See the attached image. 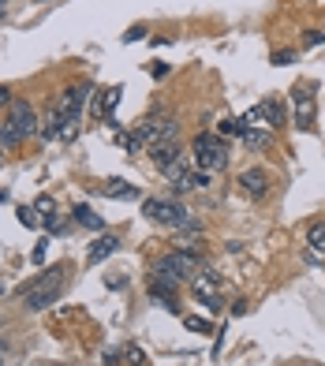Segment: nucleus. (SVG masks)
Segmentation results:
<instances>
[{"label":"nucleus","instance_id":"10","mask_svg":"<svg viewBox=\"0 0 325 366\" xmlns=\"http://www.w3.org/2000/svg\"><path fill=\"white\" fill-rule=\"evenodd\" d=\"M116 247H120V240H116V235H108V232H101V235L90 243V251H86V265L105 262L108 254H116Z\"/></svg>","mask_w":325,"mask_h":366},{"label":"nucleus","instance_id":"26","mask_svg":"<svg viewBox=\"0 0 325 366\" xmlns=\"http://www.w3.org/2000/svg\"><path fill=\"white\" fill-rule=\"evenodd\" d=\"M34 210H38V213H49V210H52V198H49V195H41Z\"/></svg>","mask_w":325,"mask_h":366},{"label":"nucleus","instance_id":"32","mask_svg":"<svg viewBox=\"0 0 325 366\" xmlns=\"http://www.w3.org/2000/svg\"><path fill=\"white\" fill-rule=\"evenodd\" d=\"M0 295H4V288H0Z\"/></svg>","mask_w":325,"mask_h":366},{"label":"nucleus","instance_id":"13","mask_svg":"<svg viewBox=\"0 0 325 366\" xmlns=\"http://www.w3.org/2000/svg\"><path fill=\"white\" fill-rule=\"evenodd\" d=\"M71 213H75V224H82V228H90V232H105V221L97 217L90 206H75Z\"/></svg>","mask_w":325,"mask_h":366},{"label":"nucleus","instance_id":"11","mask_svg":"<svg viewBox=\"0 0 325 366\" xmlns=\"http://www.w3.org/2000/svg\"><path fill=\"white\" fill-rule=\"evenodd\" d=\"M120 98H124V86H120V82L108 86L101 98L94 101V116H97V120H101V116H105V120H113V112H116V105H120Z\"/></svg>","mask_w":325,"mask_h":366},{"label":"nucleus","instance_id":"23","mask_svg":"<svg viewBox=\"0 0 325 366\" xmlns=\"http://www.w3.org/2000/svg\"><path fill=\"white\" fill-rule=\"evenodd\" d=\"M124 363V348H108L105 351V366H120Z\"/></svg>","mask_w":325,"mask_h":366},{"label":"nucleus","instance_id":"4","mask_svg":"<svg viewBox=\"0 0 325 366\" xmlns=\"http://www.w3.org/2000/svg\"><path fill=\"white\" fill-rule=\"evenodd\" d=\"M143 213L150 221H157V224H165V228H183L191 217H187V210L176 206V202H165V198H146L143 202Z\"/></svg>","mask_w":325,"mask_h":366},{"label":"nucleus","instance_id":"5","mask_svg":"<svg viewBox=\"0 0 325 366\" xmlns=\"http://www.w3.org/2000/svg\"><path fill=\"white\" fill-rule=\"evenodd\" d=\"M90 98V86H68V90L57 98V116L64 120V127H68V135H71V124H79V112H82V101Z\"/></svg>","mask_w":325,"mask_h":366},{"label":"nucleus","instance_id":"18","mask_svg":"<svg viewBox=\"0 0 325 366\" xmlns=\"http://www.w3.org/2000/svg\"><path fill=\"white\" fill-rule=\"evenodd\" d=\"M19 142H23V135H19L15 127L4 120V124H0V149H15Z\"/></svg>","mask_w":325,"mask_h":366},{"label":"nucleus","instance_id":"19","mask_svg":"<svg viewBox=\"0 0 325 366\" xmlns=\"http://www.w3.org/2000/svg\"><path fill=\"white\" fill-rule=\"evenodd\" d=\"M19 224H23V228H38V224H41L38 210L34 206H23V210H19Z\"/></svg>","mask_w":325,"mask_h":366},{"label":"nucleus","instance_id":"7","mask_svg":"<svg viewBox=\"0 0 325 366\" xmlns=\"http://www.w3.org/2000/svg\"><path fill=\"white\" fill-rule=\"evenodd\" d=\"M8 124H12L15 127V131L19 135H23V138H30V135H38L41 131V127H38V116H34V109H30V105L27 101H12V105H8Z\"/></svg>","mask_w":325,"mask_h":366},{"label":"nucleus","instance_id":"17","mask_svg":"<svg viewBox=\"0 0 325 366\" xmlns=\"http://www.w3.org/2000/svg\"><path fill=\"white\" fill-rule=\"evenodd\" d=\"M307 243H310L314 254H325V221H314L307 228Z\"/></svg>","mask_w":325,"mask_h":366},{"label":"nucleus","instance_id":"2","mask_svg":"<svg viewBox=\"0 0 325 366\" xmlns=\"http://www.w3.org/2000/svg\"><path fill=\"white\" fill-rule=\"evenodd\" d=\"M191 161L202 172H221V168H229V146H224L213 131H198L194 142H191Z\"/></svg>","mask_w":325,"mask_h":366},{"label":"nucleus","instance_id":"22","mask_svg":"<svg viewBox=\"0 0 325 366\" xmlns=\"http://www.w3.org/2000/svg\"><path fill=\"white\" fill-rule=\"evenodd\" d=\"M291 60H296V52H291V49H277V52H273V64H277V68H288Z\"/></svg>","mask_w":325,"mask_h":366},{"label":"nucleus","instance_id":"1","mask_svg":"<svg viewBox=\"0 0 325 366\" xmlns=\"http://www.w3.org/2000/svg\"><path fill=\"white\" fill-rule=\"evenodd\" d=\"M60 288H64V269L52 265V269H45V273L38 277V281L23 284V307L27 310L52 307V303H57V295H60Z\"/></svg>","mask_w":325,"mask_h":366},{"label":"nucleus","instance_id":"31","mask_svg":"<svg viewBox=\"0 0 325 366\" xmlns=\"http://www.w3.org/2000/svg\"><path fill=\"white\" fill-rule=\"evenodd\" d=\"M0 12H4V0H0Z\"/></svg>","mask_w":325,"mask_h":366},{"label":"nucleus","instance_id":"29","mask_svg":"<svg viewBox=\"0 0 325 366\" xmlns=\"http://www.w3.org/2000/svg\"><path fill=\"white\" fill-rule=\"evenodd\" d=\"M325 34H318V30H307V45H322Z\"/></svg>","mask_w":325,"mask_h":366},{"label":"nucleus","instance_id":"3","mask_svg":"<svg viewBox=\"0 0 325 366\" xmlns=\"http://www.w3.org/2000/svg\"><path fill=\"white\" fill-rule=\"evenodd\" d=\"M176 135H180V124L172 120V116H146L143 124H135V138L146 142L150 149L165 146V142H176Z\"/></svg>","mask_w":325,"mask_h":366},{"label":"nucleus","instance_id":"33","mask_svg":"<svg viewBox=\"0 0 325 366\" xmlns=\"http://www.w3.org/2000/svg\"><path fill=\"white\" fill-rule=\"evenodd\" d=\"M0 154H4V149H0ZM0 161H4V157H0Z\"/></svg>","mask_w":325,"mask_h":366},{"label":"nucleus","instance_id":"24","mask_svg":"<svg viewBox=\"0 0 325 366\" xmlns=\"http://www.w3.org/2000/svg\"><path fill=\"white\" fill-rule=\"evenodd\" d=\"M41 224H45L49 232H57L60 224H64V217H60V213H45V221H41Z\"/></svg>","mask_w":325,"mask_h":366},{"label":"nucleus","instance_id":"14","mask_svg":"<svg viewBox=\"0 0 325 366\" xmlns=\"http://www.w3.org/2000/svg\"><path fill=\"white\" fill-rule=\"evenodd\" d=\"M105 195L108 198H120V202H135L138 198V187H131V183H124V180H108Z\"/></svg>","mask_w":325,"mask_h":366},{"label":"nucleus","instance_id":"16","mask_svg":"<svg viewBox=\"0 0 325 366\" xmlns=\"http://www.w3.org/2000/svg\"><path fill=\"white\" fill-rule=\"evenodd\" d=\"M150 157H154V165H157V168H168V165H172V161H176V157H180V146H176V142H165V146H154V149H150Z\"/></svg>","mask_w":325,"mask_h":366},{"label":"nucleus","instance_id":"15","mask_svg":"<svg viewBox=\"0 0 325 366\" xmlns=\"http://www.w3.org/2000/svg\"><path fill=\"white\" fill-rule=\"evenodd\" d=\"M240 138H243V146H251V149H269L273 146V131H258V127H247Z\"/></svg>","mask_w":325,"mask_h":366},{"label":"nucleus","instance_id":"21","mask_svg":"<svg viewBox=\"0 0 325 366\" xmlns=\"http://www.w3.org/2000/svg\"><path fill=\"white\" fill-rule=\"evenodd\" d=\"M183 325H187L191 332H213V325L205 318H183Z\"/></svg>","mask_w":325,"mask_h":366},{"label":"nucleus","instance_id":"12","mask_svg":"<svg viewBox=\"0 0 325 366\" xmlns=\"http://www.w3.org/2000/svg\"><path fill=\"white\" fill-rule=\"evenodd\" d=\"M165 262H168L172 269H176L183 281H187L194 269H198V254H194V251H172V254H165Z\"/></svg>","mask_w":325,"mask_h":366},{"label":"nucleus","instance_id":"28","mask_svg":"<svg viewBox=\"0 0 325 366\" xmlns=\"http://www.w3.org/2000/svg\"><path fill=\"white\" fill-rule=\"evenodd\" d=\"M15 98H12V90H8V86H0V109H4V105H12Z\"/></svg>","mask_w":325,"mask_h":366},{"label":"nucleus","instance_id":"6","mask_svg":"<svg viewBox=\"0 0 325 366\" xmlns=\"http://www.w3.org/2000/svg\"><path fill=\"white\" fill-rule=\"evenodd\" d=\"M314 112H318V105H314L310 86H296V90H291V116H296L299 131H310L314 127Z\"/></svg>","mask_w":325,"mask_h":366},{"label":"nucleus","instance_id":"20","mask_svg":"<svg viewBox=\"0 0 325 366\" xmlns=\"http://www.w3.org/2000/svg\"><path fill=\"white\" fill-rule=\"evenodd\" d=\"M124 359L131 366H146V355H143V348H135V344H127V348H124Z\"/></svg>","mask_w":325,"mask_h":366},{"label":"nucleus","instance_id":"8","mask_svg":"<svg viewBox=\"0 0 325 366\" xmlns=\"http://www.w3.org/2000/svg\"><path fill=\"white\" fill-rule=\"evenodd\" d=\"M258 120H266L269 127H284L288 124V116H284V105H280L277 98H266L262 105H254L251 112H247V124H258Z\"/></svg>","mask_w":325,"mask_h":366},{"label":"nucleus","instance_id":"25","mask_svg":"<svg viewBox=\"0 0 325 366\" xmlns=\"http://www.w3.org/2000/svg\"><path fill=\"white\" fill-rule=\"evenodd\" d=\"M143 38H146V27H131V30L124 34V41H143Z\"/></svg>","mask_w":325,"mask_h":366},{"label":"nucleus","instance_id":"9","mask_svg":"<svg viewBox=\"0 0 325 366\" xmlns=\"http://www.w3.org/2000/svg\"><path fill=\"white\" fill-rule=\"evenodd\" d=\"M240 187H243V195H251V198H266L269 195V172L262 165L247 168L240 176Z\"/></svg>","mask_w":325,"mask_h":366},{"label":"nucleus","instance_id":"30","mask_svg":"<svg viewBox=\"0 0 325 366\" xmlns=\"http://www.w3.org/2000/svg\"><path fill=\"white\" fill-rule=\"evenodd\" d=\"M165 75H168V64L157 60V64H154V79H165Z\"/></svg>","mask_w":325,"mask_h":366},{"label":"nucleus","instance_id":"27","mask_svg":"<svg viewBox=\"0 0 325 366\" xmlns=\"http://www.w3.org/2000/svg\"><path fill=\"white\" fill-rule=\"evenodd\" d=\"M45 247H49V240H41V243L34 247V262H45Z\"/></svg>","mask_w":325,"mask_h":366}]
</instances>
